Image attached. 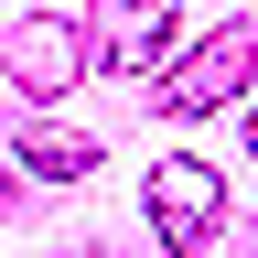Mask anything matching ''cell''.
<instances>
[{
  "label": "cell",
  "instance_id": "cell-5",
  "mask_svg": "<svg viewBox=\"0 0 258 258\" xmlns=\"http://www.w3.org/2000/svg\"><path fill=\"white\" fill-rule=\"evenodd\" d=\"M97 161H108V140H97V129H64V118L11 129V172H32V183H86Z\"/></svg>",
  "mask_w": 258,
  "mask_h": 258
},
{
  "label": "cell",
  "instance_id": "cell-1",
  "mask_svg": "<svg viewBox=\"0 0 258 258\" xmlns=\"http://www.w3.org/2000/svg\"><path fill=\"white\" fill-rule=\"evenodd\" d=\"M247 76H258V32L226 22V32H205L183 64H161V118H205V108H226Z\"/></svg>",
  "mask_w": 258,
  "mask_h": 258
},
{
  "label": "cell",
  "instance_id": "cell-4",
  "mask_svg": "<svg viewBox=\"0 0 258 258\" xmlns=\"http://www.w3.org/2000/svg\"><path fill=\"white\" fill-rule=\"evenodd\" d=\"M0 64H11V86H22V97H43V108H54V97L76 86L97 54H86V32H76V22L22 11V22H11V43H0Z\"/></svg>",
  "mask_w": 258,
  "mask_h": 258
},
{
  "label": "cell",
  "instance_id": "cell-7",
  "mask_svg": "<svg viewBox=\"0 0 258 258\" xmlns=\"http://www.w3.org/2000/svg\"><path fill=\"white\" fill-rule=\"evenodd\" d=\"M76 258H97V247H76Z\"/></svg>",
  "mask_w": 258,
  "mask_h": 258
},
{
  "label": "cell",
  "instance_id": "cell-2",
  "mask_svg": "<svg viewBox=\"0 0 258 258\" xmlns=\"http://www.w3.org/2000/svg\"><path fill=\"white\" fill-rule=\"evenodd\" d=\"M183 0H97L86 11V54L108 76H161V43H172Z\"/></svg>",
  "mask_w": 258,
  "mask_h": 258
},
{
  "label": "cell",
  "instance_id": "cell-3",
  "mask_svg": "<svg viewBox=\"0 0 258 258\" xmlns=\"http://www.w3.org/2000/svg\"><path fill=\"white\" fill-rule=\"evenodd\" d=\"M140 194H151V226H161V247H172V258H194V247L215 237V215H226V183L205 172V161H183V151L151 161Z\"/></svg>",
  "mask_w": 258,
  "mask_h": 258
},
{
  "label": "cell",
  "instance_id": "cell-6",
  "mask_svg": "<svg viewBox=\"0 0 258 258\" xmlns=\"http://www.w3.org/2000/svg\"><path fill=\"white\" fill-rule=\"evenodd\" d=\"M247 151H258V108H247Z\"/></svg>",
  "mask_w": 258,
  "mask_h": 258
}]
</instances>
